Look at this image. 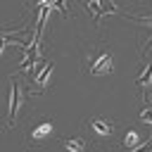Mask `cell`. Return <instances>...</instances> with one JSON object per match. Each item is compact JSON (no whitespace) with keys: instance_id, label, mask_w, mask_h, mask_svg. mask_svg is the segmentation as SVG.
Here are the masks:
<instances>
[{"instance_id":"6da1fadb","label":"cell","mask_w":152,"mask_h":152,"mask_svg":"<svg viewBox=\"0 0 152 152\" xmlns=\"http://www.w3.org/2000/svg\"><path fill=\"white\" fill-rule=\"evenodd\" d=\"M90 128L100 135V138H107L114 133L116 128V121H104V119H90Z\"/></svg>"},{"instance_id":"7a4b0ae2","label":"cell","mask_w":152,"mask_h":152,"mask_svg":"<svg viewBox=\"0 0 152 152\" xmlns=\"http://www.w3.org/2000/svg\"><path fill=\"white\" fill-rule=\"evenodd\" d=\"M112 66H114V64H112V55L104 50V52H102V55L93 62L90 71H93V74H102V71H112Z\"/></svg>"},{"instance_id":"3957f363","label":"cell","mask_w":152,"mask_h":152,"mask_svg":"<svg viewBox=\"0 0 152 152\" xmlns=\"http://www.w3.org/2000/svg\"><path fill=\"white\" fill-rule=\"evenodd\" d=\"M17 104H19V86H17V83H12V90H10V126L14 124Z\"/></svg>"},{"instance_id":"277c9868","label":"cell","mask_w":152,"mask_h":152,"mask_svg":"<svg viewBox=\"0 0 152 152\" xmlns=\"http://www.w3.org/2000/svg\"><path fill=\"white\" fill-rule=\"evenodd\" d=\"M50 133H52V124H40L38 128H33L31 138H33V140H43V138H48Z\"/></svg>"},{"instance_id":"5b68a950","label":"cell","mask_w":152,"mask_h":152,"mask_svg":"<svg viewBox=\"0 0 152 152\" xmlns=\"http://www.w3.org/2000/svg\"><path fill=\"white\" fill-rule=\"evenodd\" d=\"M62 145H64L66 150H71V152H78V150H83V147H86V140H81V138H74V140H62Z\"/></svg>"},{"instance_id":"8992f818","label":"cell","mask_w":152,"mask_h":152,"mask_svg":"<svg viewBox=\"0 0 152 152\" xmlns=\"http://www.w3.org/2000/svg\"><path fill=\"white\" fill-rule=\"evenodd\" d=\"M150 81H152V64H150V66H147V71H145V74L138 78V86H140V88H145Z\"/></svg>"},{"instance_id":"52a82bcc","label":"cell","mask_w":152,"mask_h":152,"mask_svg":"<svg viewBox=\"0 0 152 152\" xmlns=\"http://www.w3.org/2000/svg\"><path fill=\"white\" fill-rule=\"evenodd\" d=\"M140 119H142V121H145V124H152V109H150V107H147V109H145V112H142V114H140Z\"/></svg>"},{"instance_id":"ba28073f","label":"cell","mask_w":152,"mask_h":152,"mask_svg":"<svg viewBox=\"0 0 152 152\" xmlns=\"http://www.w3.org/2000/svg\"><path fill=\"white\" fill-rule=\"evenodd\" d=\"M126 145H128V147H135V133H133V131L128 133V138H126Z\"/></svg>"}]
</instances>
